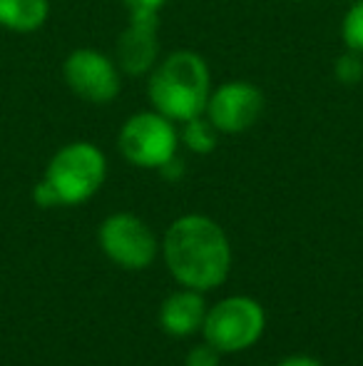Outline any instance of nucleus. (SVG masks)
Instances as JSON below:
<instances>
[{"label":"nucleus","instance_id":"f3484780","mask_svg":"<svg viewBox=\"0 0 363 366\" xmlns=\"http://www.w3.org/2000/svg\"><path fill=\"white\" fill-rule=\"evenodd\" d=\"M157 172H160L165 179H170V182H175V179H180L182 174H184V164H182L180 157H172L170 162L162 164V167L157 169Z\"/></svg>","mask_w":363,"mask_h":366},{"label":"nucleus","instance_id":"6e6552de","mask_svg":"<svg viewBox=\"0 0 363 366\" xmlns=\"http://www.w3.org/2000/svg\"><path fill=\"white\" fill-rule=\"evenodd\" d=\"M264 105V92L254 82L227 80L212 87L204 115L222 135H239L257 125Z\"/></svg>","mask_w":363,"mask_h":366},{"label":"nucleus","instance_id":"423d86ee","mask_svg":"<svg viewBox=\"0 0 363 366\" xmlns=\"http://www.w3.org/2000/svg\"><path fill=\"white\" fill-rule=\"evenodd\" d=\"M97 242L107 259L130 272L147 269L160 252L157 237L150 229V224L132 212L110 214L97 229Z\"/></svg>","mask_w":363,"mask_h":366},{"label":"nucleus","instance_id":"2eb2a0df","mask_svg":"<svg viewBox=\"0 0 363 366\" xmlns=\"http://www.w3.org/2000/svg\"><path fill=\"white\" fill-rule=\"evenodd\" d=\"M219 364H222V352L214 349L209 342L197 344L187 354V366H219Z\"/></svg>","mask_w":363,"mask_h":366},{"label":"nucleus","instance_id":"f257e3e1","mask_svg":"<svg viewBox=\"0 0 363 366\" xmlns=\"http://www.w3.org/2000/svg\"><path fill=\"white\" fill-rule=\"evenodd\" d=\"M167 269L187 290L209 292L224 285L232 269L227 232L204 214H184L165 232L162 242Z\"/></svg>","mask_w":363,"mask_h":366},{"label":"nucleus","instance_id":"a211bd4d","mask_svg":"<svg viewBox=\"0 0 363 366\" xmlns=\"http://www.w3.org/2000/svg\"><path fill=\"white\" fill-rule=\"evenodd\" d=\"M279 366H324L321 362H316L314 357H289V359H284V362H281Z\"/></svg>","mask_w":363,"mask_h":366},{"label":"nucleus","instance_id":"39448f33","mask_svg":"<svg viewBox=\"0 0 363 366\" xmlns=\"http://www.w3.org/2000/svg\"><path fill=\"white\" fill-rule=\"evenodd\" d=\"M267 329L264 307L252 297H227L214 304L204 319V342L222 354H239L254 347Z\"/></svg>","mask_w":363,"mask_h":366},{"label":"nucleus","instance_id":"f03ea898","mask_svg":"<svg viewBox=\"0 0 363 366\" xmlns=\"http://www.w3.org/2000/svg\"><path fill=\"white\" fill-rule=\"evenodd\" d=\"M209 92H212V70L207 60L194 50H175L157 60L147 80V97L152 110L162 112L172 122H187L204 115Z\"/></svg>","mask_w":363,"mask_h":366},{"label":"nucleus","instance_id":"dca6fc26","mask_svg":"<svg viewBox=\"0 0 363 366\" xmlns=\"http://www.w3.org/2000/svg\"><path fill=\"white\" fill-rule=\"evenodd\" d=\"M130 15H160L167 0H122Z\"/></svg>","mask_w":363,"mask_h":366},{"label":"nucleus","instance_id":"0eeeda50","mask_svg":"<svg viewBox=\"0 0 363 366\" xmlns=\"http://www.w3.org/2000/svg\"><path fill=\"white\" fill-rule=\"evenodd\" d=\"M65 85L90 105H110L122 90V70L112 58L92 48H78L63 63Z\"/></svg>","mask_w":363,"mask_h":366},{"label":"nucleus","instance_id":"ddd939ff","mask_svg":"<svg viewBox=\"0 0 363 366\" xmlns=\"http://www.w3.org/2000/svg\"><path fill=\"white\" fill-rule=\"evenodd\" d=\"M341 38H344L346 50L363 55V0H354L346 10L344 23H341Z\"/></svg>","mask_w":363,"mask_h":366},{"label":"nucleus","instance_id":"4468645a","mask_svg":"<svg viewBox=\"0 0 363 366\" xmlns=\"http://www.w3.org/2000/svg\"><path fill=\"white\" fill-rule=\"evenodd\" d=\"M334 77L341 85H359L363 80V55L346 50L334 60Z\"/></svg>","mask_w":363,"mask_h":366},{"label":"nucleus","instance_id":"7ed1b4c3","mask_svg":"<svg viewBox=\"0 0 363 366\" xmlns=\"http://www.w3.org/2000/svg\"><path fill=\"white\" fill-rule=\"evenodd\" d=\"M107 177V159L92 142L75 140L60 147L48 162L45 177L33 187L38 207H75L100 192Z\"/></svg>","mask_w":363,"mask_h":366},{"label":"nucleus","instance_id":"6ab92c4d","mask_svg":"<svg viewBox=\"0 0 363 366\" xmlns=\"http://www.w3.org/2000/svg\"><path fill=\"white\" fill-rule=\"evenodd\" d=\"M341 3H354V0H341Z\"/></svg>","mask_w":363,"mask_h":366},{"label":"nucleus","instance_id":"20e7f679","mask_svg":"<svg viewBox=\"0 0 363 366\" xmlns=\"http://www.w3.org/2000/svg\"><path fill=\"white\" fill-rule=\"evenodd\" d=\"M117 147L122 157L135 167L160 169L165 162L177 157L180 130H177V122H172L157 110L135 112L122 125L117 135Z\"/></svg>","mask_w":363,"mask_h":366},{"label":"nucleus","instance_id":"9d476101","mask_svg":"<svg viewBox=\"0 0 363 366\" xmlns=\"http://www.w3.org/2000/svg\"><path fill=\"white\" fill-rule=\"evenodd\" d=\"M207 302H204L202 292H194L184 287L182 292H175L167 297L160 307V327L165 329L170 337L184 339L197 334L204 327L207 319Z\"/></svg>","mask_w":363,"mask_h":366},{"label":"nucleus","instance_id":"1a4fd4ad","mask_svg":"<svg viewBox=\"0 0 363 366\" xmlns=\"http://www.w3.org/2000/svg\"><path fill=\"white\" fill-rule=\"evenodd\" d=\"M160 60V15H130L117 40V68L130 77L147 75Z\"/></svg>","mask_w":363,"mask_h":366},{"label":"nucleus","instance_id":"9b49d317","mask_svg":"<svg viewBox=\"0 0 363 366\" xmlns=\"http://www.w3.org/2000/svg\"><path fill=\"white\" fill-rule=\"evenodd\" d=\"M50 18V0H0V28L28 35Z\"/></svg>","mask_w":363,"mask_h":366},{"label":"nucleus","instance_id":"f8f14e48","mask_svg":"<svg viewBox=\"0 0 363 366\" xmlns=\"http://www.w3.org/2000/svg\"><path fill=\"white\" fill-rule=\"evenodd\" d=\"M219 135H222V132L207 120V115H199V117H192V120L182 122L180 140L189 152L209 154V152H214V147H217Z\"/></svg>","mask_w":363,"mask_h":366}]
</instances>
